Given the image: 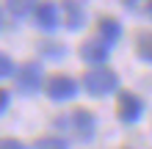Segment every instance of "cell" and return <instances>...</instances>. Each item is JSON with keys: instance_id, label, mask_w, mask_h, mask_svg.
Returning <instances> with one entry per match:
<instances>
[{"instance_id": "obj_12", "label": "cell", "mask_w": 152, "mask_h": 149, "mask_svg": "<svg viewBox=\"0 0 152 149\" xmlns=\"http://www.w3.org/2000/svg\"><path fill=\"white\" fill-rule=\"evenodd\" d=\"M6 8H8V11H11L14 17H25L28 11H33L36 6H31V3H14V0H11V3H8Z\"/></svg>"}, {"instance_id": "obj_19", "label": "cell", "mask_w": 152, "mask_h": 149, "mask_svg": "<svg viewBox=\"0 0 152 149\" xmlns=\"http://www.w3.org/2000/svg\"><path fill=\"white\" fill-rule=\"evenodd\" d=\"M124 149H127V146H124Z\"/></svg>"}, {"instance_id": "obj_16", "label": "cell", "mask_w": 152, "mask_h": 149, "mask_svg": "<svg viewBox=\"0 0 152 149\" xmlns=\"http://www.w3.org/2000/svg\"><path fill=\"white\" fill-rule=\"evenodd\" d=\"M8 100H11V97H8V91H6V89H0V116L6 113V108H8Z\"/></svg>"}, {"instance_id": "obj_4", "label": "cell", "mask_w": 152, "mask_h": 149, "mask_svg": "<svg viewBox=\"0 0 152 149\" xmlns=\"http://www.w3.org/2000/svg\"><path fill=\"white\" fill-rule=\"evenodd\" d=\"M141 113H144V102H141L133 91H122L119 102H116V116H119L124 124H133V121L141 119Z\"/></svg>"}, {"instance_id": "obj_3", "label": "cell", "mask_w": 152, "mask_h": 149, "mask_svg": "<svg viewBox=\"0 0 152 149\" xmlns=\"http://www.w3.org/2000/svg\"><path fill=\"white\" fill-rule=\"evenodd\" d=\"M14 83H17V91L20 94H36L42 89V66L36 64V61H28V64H22L20 66V72H17L14 77Z\"/></svg>"}, {"instance_id": "obj_18", "label": "cell", "mask_w": 152, "mask_h": 149, "mask_svg": "<svg viewBox=\"0 0 152 149\" xmlns=\"http://www.w3.org/2000/svg\"><path fill=\"white\" fill-rule=\"evenodd\" d=\"M0 28H3V11H0Z\"/></svg>"}, {"instance_id": "obj_9", "label": "cell", "mask_w": 152, "mask_h": 149, "mask_svg": "<svg viewBox=\"0 0 152 149\" xmlns=\"http://www.w3.org/2000/svg\"><path fill=\"white\" fill-rule=\"evenodd\" d=\"M64 11H66V28H69V31H80V28H83V22H86V11H83V6H77V3H66V6H64Z\"/></svg>"}, {"instance_id": "obj_8", "label": "cell", "mask_w": 152, "mask_h": 149, "mask_svg": "<svg viewBox=\"0 0 152 149\" xmlns=\"http://www.w3.org/2000/svg\"><path fill=\"white\" fill-rule=\"evenodd\" d=\"M97 33H100V39L111 47V44H116L119 36H122V25L116 22L113 17H102V20L97 22Z\"/></svg>"}, {"instance_id": "obj_17", "label": "cell", "mask_w": 152, "mask_h": 149, "mask_svg": "<svg viewBox=\"0 0 152 149\" xmlns=\"http://www.w3.org/2000/svg\"><path fill=\"white\" fill-rule=\"evenodd\" d=\"M147 11H149V17H152V3H147Z\"/></svg>"}, {"instance_id": "obj_2", "label": "cell", "mask_w": 152, "mask_h": 149, "mask_svg": "<svg viewBox=\"0 0 152 149\" xmlns=\"http://www.w3.org/2000/svg\"><path fill=\"white\" fill-rule=\"evenodd\" d=\"M83 86H86L88 94H94V97H105V94L116 91L119 77H116L111 69H91V72L83 75Z\"/></svg>"}, {"instance_id": "obj_7", "label": "cell", "mask_w": 152, "mask_h": 149, "mask_svg": "<svg viewBox=\"0 0 152 149\" xmlns=\"http://www.w3.org/2000/svg\"><path fill=\"white\" fill-rule=\"evenodd\" d=\"M33 20H36V25H39L42 31L53 33V31L58 28V8L53 6V3H42V6L33 8Z\"/></svg>"}, {"instance_id": "obj_10", "label": "cell", "mask_w": 152, "mask_h": 149, "mask_svg": "<svg viewBox=\"0 0 152 149\" xmlns=\"http://www.w3.org/2000/svg\"><path fill=\"white\" fill-rule=\"evenodd\" d=\"M136 50H138V58H141V61H149V64H152V31L138 33Z\"/></svg>"}, {"instance_id": "obj_15", "label": "cell", "mask_w": 152, "mask_h": 149, "mask_svg": "<svg viewBox=\"0 0 152 149\" xmlns=\"http://www.w3.org/2000/svg\"><path fill=\"white\" fill-rule=\"evenodd\" d=\"M0 149H25V144H20L17 138H0Z\"/></svg>"}, {"instance_id": "obj_6", "label": "cell", "mask_w": 152, "mask_h": 149, "mask_svg": "<svg viewBox=\"0 0 152 149\" xmlns=\"http://www.w3.org/2000/svg\"><path fill=\"white\" fill-rule=\"evenodd\" d=\"M80 58L88 61V64H102V61L108 58V44H105L100 36L86 39L83 44H80Z\"/></svg>"}, {"instance_id": "obj_11", "label": "cell", "mask_w": 152, "mask_h": 149, "mask_svg": "<svg viewBox=\"0 0 152 149\" xmlns=\"http://www.w3.org/2000/svg\"><path fill=\"white\" fill-rule=\"evenodd\" d=\"M33 149H69V144L64 141V138H56V135H44V138H39V141L33 144Z\"/></svg>"}, {"instance_id": "obj_5", "label": "cell", "mask_w": 152, "mask_h": 149, "mask_svg": "<svg viewBox=\"0 0 152 149\" xmlns=\"http://www.w3.org/2000/svg\"><path fill=\"white\" fill-rule=\"evenodd\" d=\"M77 94V83L69 75H53L47 80V97L53 102H66Z\"/></svg>"}, {"instance_id": "obj_13", "label": "cell", "mask_w": 152, "mask_h": 149, "mask_svg": "<svg viewBox=\"0 0 152 149\" xmlns=\"http://www.w3.org/2000/svg\"><path fill=\"white\" fill-rule=\"evenodd\" d=\"M14 72V61L8 58V55H3V52H0V80H3V77H8Z\"/></svg>"}, {"instance_id": "obj_14", "label": "cell", "mask_w": 152, "mask_h": 149, "mask_svg": "<svg viewBox=\"0 0 152 149\" xmlns=\"http://www.w3.org/2000/svg\"><path fill=\"white\" fill-rule=\"evenodd\" d=\"M42 52H50V58H64V47H61V44H50V41H44V44H42Z\"/></svg>"}, {"instance_id": "obj_1", "label": "cell", "mask_w": 152, "mask_h": 149, "mask_svg": "<svg viewBox=\"0 0 152 149\" xmlns=\"http://www.w3.org/2000/svg\"><path fill=\"white\" fill-rule=\"evenodd\" d=\"M56 124L72 130V135L77 141H91V135H94V113L86 110V108H77V110L69 113V116H61Z\"/></svg>"}]
</instances>
